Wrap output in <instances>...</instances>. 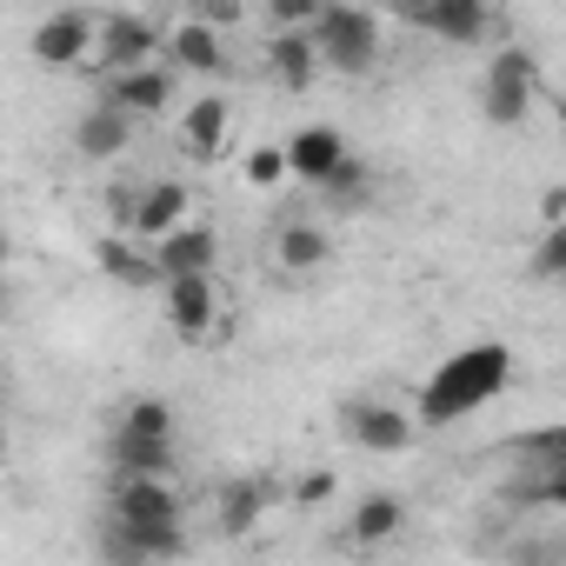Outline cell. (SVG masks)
<instances>
[{"mask_svg": "<svg viewBox=\"0 0 566 566\" xmlns=\"http://www.w3.org/2000/svg\"><path fill=\"white\" fill-rule=\"evenodd\" d=\"M174 87H180L174 61H140V67H127V74H107V81H101V94H107L114 107H127L134 120H160V114L174 107Z\"/></svg>", "mask_w": 566, "mask_h": 566, "instance_id": "obj_12", "label": "cell"}, {"mask_svg": "<svg viewBox=\"0 0 566 566\" xmlns=\"http://www.w3.org/2000/svg\"><path fill=\"white\" fill-rule=\"evenodd\" d=\"M513 506H566V467L559 460H520V473L506 480Z\"/></svg>", "mask_w": 566, "mask_h": 566, "instance_id": "obj_23", "label": "cell"}, {"mask_svg": "<svg viewBox=\"0 0 566 566\" xmlns=\"http://www.w3.org/2000/svg\"><path fill=\"white\" fill-rule=\"evenodd\" d=\"M354 147H347V134L334 127V120H307V127H294L287 134V160H294V180L301 187H327L334 174H340V160H347Z\"/></svg>", "mask_w": 566, "mask_h": 566, "instance_id": "obj_13", "label": "cell"}, {"mask_svg": "<svg viewBox=\"0 0 566 566\" xmlns=\"http://www.w3.org/2000/svg\"><path fill=\"white\" fill-rule=\"evenodd\" d=\"M94 41H101V14H87V8H54V14L34 28V61H41V67H81V61H94Z\"/></svg>", "mask_w": 566, "mask_h": 566, "instance_id": "obj_11", "label": "cell"}, {"mask_svg": "<svg viewBox=\"0 0 566 566\" xmlns=\"http://www.w3.org/2000/svg\"><path fill=\"white\" fill-rule=\"evenodd\" d=\"M394 8H400L407 28H420L447 48H473L493 28V0H394Z\"/></svg>", "mask_w": 566, "mask_h": 566, "instance_id": "obj_5", "label": "cell"}, {"mask_svg": "<svg viewBox=\"0 0 566 566\" xmlns=\"http://www.w3.org/2000/svg\"><path fill=\"white\" fill-rule=\"evenodd\" d=\"M127 147H134V114L101 94V101L74 120V154H81V160H120Z\"/></svg>", "mask_w": 566, "mask_h": 566, "instance_id": "obj_15", "label": "cell"}, {"mask_svg": "<svg viewBox=\"0 0 566 566\" xmlns=\"http://www.w3.org/2000/svg\"><path fill=\"white\" fill-rule=\"evenodd\" d=\"M546 220H566V187H546Z\"/></svg>", "mask_w": 566, "mask_h": 566, "instance_id": "obj_32", "label": "cell"}, {"mask_svg": "<svg viewBox=\"0 0 566 566\" xmlns=\"http://www.w3.org/2000/svg\"><path fill=\"white\" fill-rule=\"evenodd\" d=\"M220 314H227L220 273H167L160 280V321L174 327V340H213Z\"/></svg>", "mask_w": 566, "mask_h": 566, "instance_id": "obj_4", "label": "cell"}, {"mask_svg": "<svg viewBox=\"0 0 566 566\" xmlns=\"http://www.w3.org/2000/svg\"><path fill=\"white\" fill-rule=\"evenodd\" d=\"M533 280H566V220H546L539 240H533Z\"/></svg>", "mask_w": 566, "mask_h": 566, "instance_id": "obj_26", "label": "cell"}, {"mask_svg": "<svg viewBox=\"0 0 566 566\" xmlns=\"http://www.w3.org/2000/svg\"><path fill=\"white\" fill-rule=\"evenodd\" d=\"M120 427H134V433H174L180 420H174V400H160V394H134V400L120 407Z\"/></svg>", "mask_w": 566, "mask_h": 566, "instance_id": "obj_25", "label": "cell"}, {"mask_svg": "<svg viewBox=\"0 0 566 566\" xmlns=\"http://www.w3.org/2000/svg\"><path fill=\"white\" fill-rule=\"evenodd\" d=\"M400 526H407V500H400V493H367V500L354 506V520H347V539H354V546H387Z\"/></svg>", "mask_w": 566, "mask_h": 566, "instance_id": "obj_22", "label": "cell"}, {"mask_svg": "<svg viewBox=\"0 0 566 566\" xmlns=\"http://www.w3.org/2000/svg\"><path fill=\"white\" fill-rule=\"evenodd\" d=\"M506 380H513V347H506V340H473V347L447 354V360L427 374L413 413H420L427 427H453V420L480 413L486 400H500Z\"/></svg>", "mask_w": 566, "mask_h": 566, "instance_id": "obj_1", "label": "cell"}, {"mask_svg": "<svg viewBox=\"0 0 566 566\" xmlns=\"http://www.w3.org/2000/svg\"><path fill=\"white\" fill-rule=\"evenodd\" d=\"M107 473H174V433L114 427V440H107Z\"/></svg>", "mask_w": 566, "mask_h": 566, "instance_id": "obj_20", "label": "cell"}, {"mask_svg": "<svg viewBox=\"0 0 566 566\" xmlns=\"http://www.w3.org/2000/svg\"><path fill=\"white\" fill-rule=\"evenodd\" d=\"M340 427H347V440H354L360 453L387 460V453H407V447H413L420 413H407V407H394V400H347Z\"/></svg>", "mask_w": 566, "mask_h": 566, "instance_id": "obj_7", "label": "cell"}, {"mask_svg": "<svg viewBox=\"0 0 566 566\" xmlns=\"http://www.w3.org/2000/svg\"><path fill=\"white\" fill-rule=\"evenodd\" d=\"M513 453H526V460H559V467H566V427H539V433L513 440Z\"/></svg>", "mask_w": 566, "mask_h": 566, "instance_id": "obj_30", "label": "cell"}, {"mask_svg": "<svg viewBox=\"0 0 566 566\" xmlns=\"http://www.w3.org/2000/svg\"><path fill=\"white\" fill-rule=\"evenodd\" d=\"M266 253H273L280 273H321L334 247H327V233H321L314 220H280L273 240H266Z\"/></svg>", "mask_w": 566, "mask_h": 566, "instance_id": "obj_19", "label": "cell"}, {"mask_svg": "<svg viewBox=\"0 0 566 566\" xmlns=\"http://www.w3.org/2000/svg\"><path fill=\"white\" fill-rule=\"evenodd\" d=\"M367 187H374V174H367V167H360V160L347 154V160H340V174H334V180H327L321 193H327V200H347V207H354V200H360Z\"/></svg>", "mask_w": 566, "mask_h": 566, "instance_id": "obj_28", "label": "cell"}, {"mask_svg": "<svg viewBox=\"0 0 566 566\" xmlns=\"http://www.w3.org/2000/svg\"><path fill=\"white\" fill-rule=\"evenodd\" d=\"M160 41H167V28H154V21L134 14V8L101 14V41H94L101 81H107V74H127V67H140V61H160Z\"/></svg>", "mask_w": 566, "mask_h": 566, "instance_id": "obj_6", "label": "cell"}, {"mask_svg": "<svg viewBox=\"0 0 566 566\" xmlns=\"http://www.w3.org/2000/svg\"><path fill=\"white\" fill-rule=\"evenodd\" d=\"M94 260H101V273L114 280V287H160V260H154V240H140V233H101V247H94Z\"/></svg>", "mask_w": 566, "mask_h": 566, "instance_id": "obj_16", "label": "cell"}, {"mask_svg": "<svg viewBox=\"0 0 566 566\" xmlns=\"http://www.w3.org/2000/svg\"><path fill=\"white\" fill-rule=\"evenodd\" d=\"M154 260H160V280L167 273H220V233L213 227H174L167 240H154Z\"/></svg>", "mask_w": 566, "mask_h": 566, "instance_id": "obj_18", "label": "cell"}, {"mask_svg": "<svg viewBox=\"0 0 566 566\" xmlns=\"http://www.w3.org/2000/svg\"><path fill=\"white\" fill-rule=\"evenodd\" d=\"M260 67H266V81H273L280 94H307L327 61H321L314 28H273V34L260 41Z\"/></svg>", "mask_w": 566, "mask_h": 566, "instance_id": "obj_10", "label": "cell"}, {"mask_svg": "<svg viewBox=\"0 0 566 566\" xmlns=\"http://www.w3.org/2000/svg\"><path fill=\"white\" fill-rule=\"evenodd\" d=\"M334 493H340V480H334L327 467H307V473L294 480V506H327Z\"/></svg>", "mask_w": 566, "mask_h": 566, "instance_id": "obj_29", "label": "cell"}, {"mask_svg": "<svg viewBox=\"0 0 566 566\" xmlns=\"http://www.w3.org/2000/svg\"><path fill=\"white\" fill-rule=\"evenodd\" d=\"M240 174H247V187H260V193H273L280 180H294V160H287V140H280V147H253V154L240 160Z\"/></svg>", "mask_w": 566, "mask_h": 566, "instance_id": "obj_24", "label": "cell"}, {"mask_svg": "<svg viewBox=\"0 0 566 566\" xmlns=\"http://www.w3.org/2000/svg\"><path fill=\"white\" fill-rule=\"evenodd\" d=\"M327 8H334V0H260L266 28H314Z\"/></svg>", "mask_w": 566, "mask_h": 566, "instance_id": "obj_27", "label": "cell"}, {"mask_svg": "<svg viewBox=\"0 0 566 566\" xmlns=\"http://www.w3.org/2000/svg\"><path fill=\"white\" fill-rule=\"evenodd\" d=\"M539 94V61L526 48H493L486 74H480V120L486 127H520L533 114Z\"/></svg>", "mask_w": 566, "mask_h": 566, "instance_id": "obj_3", "label": "cell"}, {"mask_svg": "<svg viewBox=\"0 0 566 566\" xmlns=\"http://www.w3.org/2000/svg\"><path fill=\"white\" fill-rule=\"evenodd\" d=\"M101 553H107V559H127V566L180 559V553H187V520H114V513H107Z\"/></svg>", "mask_w": 566, "mask_h": 566, "instance_id": "obj_8", "label": "cell"}, {"mask_svg": "<svg viewBox=\"0 0 566 566\" xmlns=\"http://www.w3.org/2000/svg\"><path fill=\"white\" fill-rule=\"evenodd\" d=\"M187 213H193V193L180 187V180H147V187H134V207H127V233H140V240H167L174 227H187Z\"/></svg>", "mask_w": 566, "mask_h": 566, "instance_id": "obj_14", "label": "cell"}, {"mask_svg": "<svg viewBox=\"0 0 566 566\" xmlns=\"http://www.w3.org/2000/svg\"><path fill=\"white\" fill-rule=\"evenodd\" d=\"M193 14H207L213 28H240V21H247V0H200Z\"/></svg>", "mask_w": 566, "mask_h": 566, "instance_id": "obj_31", "label": "cell"}, {"mask_svg": "<svg viewBox=\"0 0 566 566\" xmlns=\"http://www.w3.org/2000/svg\"><path fill=\"white\" fill-rule=\"evenodd\" d=\"M160 61H174V74H193V81H220V74H227V28H213L207 14L167 21Z\"/></svg>", "mask_w": 566, "mask_h": 566, "instance_id": "obj_9", "label": "cell"}, {"mask_svg": "<svg viewBox=\"0 0 566 566\" xmlns=\"http://www.w3.org/2000/svg\"><path fill=\"white\" fill-rule=\"evenodd\" d=\"M266 506H273V486H266V480H227V486H220V500H213V513H220V533H227V539L253 533V526L266 520Z\"/></svg>", "mask_w": 566, "mask_h": 566, "instance_id": "obj_21", "label": "cell"}, {"mask_svg": "<svg viewBox=\"0 0 566 566\" xmlns=\"http://www.w3.org/2000/svg\"><path fill=\"white\" fill-rule=\"evenodd\" d=\"M314 41H321L327 74H347V81L374 74V67H380V54H387L380 14H374V8H354V0H334V8L314 21Z\"/></svg>", "mask_w": 566, "mask_h": 566, "instance_id": "obj_2", "label": "cell"}, {"mask_svg": "<svg viewBox=\"0 0 566 566\" xmlns=\"http://www.w3.org/2000/svg\"><path fill=\"white\" fill-rule=\"evenodd\" d=\"M227 134H233V101L227 94H200L180 114V154L187 160H220L227 154Z\"/></svg>", "mask_w": 566, "mask_h": 566, "instance_id": "obj_17", "label": "cell"}]
</instances>
